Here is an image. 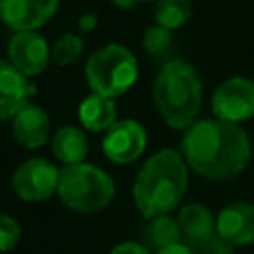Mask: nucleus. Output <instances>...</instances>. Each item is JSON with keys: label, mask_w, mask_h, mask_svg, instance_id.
<instances>
[{"label": "nucleus", "mask_w": 254, "mask_h": 254, "mask_svg": "<svg viewBox=\"0 0 254 254\" xmlns=\"http://www.w3.org/2000/svg\"><path fill=\"white\" fill-rule=\"evenodd\" d=\"M183 157L200 177L226 181L236 177L250 161V137L236 123L204 119L192 123L183 137Z\"/></svg>", "instance_id": "1"}, {"label": "nucleus", "mask_w": 254, "mask_h": 254, "mask_svg": "<svg viewBox=\"0 0 254 254\" xmlns=\"http://www.w3.org/2000/svg\"><path fill=\"white\" fill-rule=\"evenodd\" d=\"M189 183L187 161L173 149H163L145 161L135 185V204L145 218L169 214L185 196Z\"/></svg>", "instance_id": "2"}, {"label": "nucleus", "mask_w": 254, "mask_h": 254, "mask_svg": "<svg viewBox=\"0 0 254 254\" xmlns=\"http://www.w3.org/2000/svg\"><path fill=\"white\" fill-rule=\"evenodd\" d=\"M153 97L167 125L173 129H189L202 103L198 71L185 60H169L155 77Z\"/></svg>", "instance_id": "3"}, {"label": "nucleus", "mask_w": 254, "mask_h": 254, "mask_svg": "<svg viewBox=\"0 0 254 254\" xmlns=\"http://www.w3.org/2000/svg\"><path fill=\"white\" fill-rule=\"evenodd\" d=\"M58 194L67 208L87 214L105 208L113 200L115 185L99 167L77 163L60 171Z\"/></svg>", "instance_id": "4"}, {"label": "nucleus", "mask_w": 254, "mask_h": 254, "mask_svg": "<svg viewBox=\"0 0 254 254\" xmlns=\"http://www.w3.org/2000/svg\"><path fill=\"white\" fill-rule=\"evenodd\" d=\"M137 60L119 44H109L97 50L85 65V77L93 93L105 97H117L129 91L137 81Z\"/></svg>", "instance_id": "5"}, {"label": "nucleus", "mask_w": 254, "mask_h": 254, "mask_svg": "<svg viewBox=\"0 0 254 254\" xmlns=\"http://www.w3.org/2000/svg\"><path fill=\"white\" fill-rule=\"evenodd\" d=\"M60 171L46 159H30L22 163L14 177L12 187L16 194L26 202H40L58 192Z\"/></svg>", "instance_id": "6"}, {"label": "nucleus", "mask_w": 254, "mask_h": 254, "mask_svg": "<svg viewBox=\"0 0 254 254\" xmlns=\"http://www.w3.org/2000/svg\"><path fill=\"white\" fill-rule=\"evenodd\" d=\"M212 109L218 119L238 123L254 115V81L246 77H230L212 93Z\"/></svg>", "instance_id": "7"}, {"label": "nucleus", "mask_w": 254, "mask_h": 254, "mask_svg": "<svg viewBox=\"0 0 254 254\" xmlns=\"http://www.w3.org/2000/svg\"><path fill=\"white\" fill-rule=\"evenodd\" d=\"M147 145L145 129L133 119L115 121L103 135L101 149L105 157L113 163L127 165L141 157Z\"/></svg>", "instance_id": "8"}, {"label": "nucleus", "mask_w": 254, "mask_h": 254, "mask_svg": "<svg viewBox=\"0 0 254 254\" xmlns=\"http://www.w3.org/2000/svg\"><path fill=\"white\" fill-rule=\"evenodd\" d=\"M60 0H0V20L16 32H32L48 24Z\"/></svg>", "instance_id": "9"}, {"label": "nucleus", "mask_w": 254, "mask_h": 254, "mask_svg": "<svg viewBox=\"0 0 254 254\" xmlns=\"http://www.w3.org/2000/svg\"><path fill=\"white\" fill-rule=\"evenodd\" d=\"M50 48L44 36L36 30L32 32H16L8 44V58L10 64L22 71L26 77L38 75L48 67L50 62Z\"/></svg>", "instance_id": "10"}, {"label": "nucleus", "mask_w": 254, "mask_h": 254, "mask_svg": "<svg viewBox=\"0 0 254 254\" xmlns=\"http://www.w3.org/2000/svg\"><path fill=\"white\" fill-rule=\"evenodd\" d=\"M216 232L230 246L254 242V204L232 202L216 216Z\"/></svg>", "instance_id": "11"}, {"label": "nucleus", "mask_w": 254, "mask_h": 254, "mask_svg": "<svg viewBox=\"0 0 254 254\" xmlns=\"http://www.w3.org/2000/svg\"><path fill=\"white\" fill-rule=\"evenodd\" d=\"M36 87L10 62L0 60V119L14 117L34 95Z\"/></svg>", "instance_id": "12"}, {"label": "nucleus", "mask_w": 254, "mask_h": 254, "mask_svg": "<svg viewBox=\"0 0 254 254\" xmlns=\"http://www.w3.org/2000/svg\"><path fill=\"white\" fill-rule=\"evenodd\" d=\"M12 133L20 145L28 149H38L50 137V119L42 107L26 103L12 117Z\"/></svg>", "instance_id": "13"}, {"label": "nucleus", "mask_w": 254, "mask_h": 254, "mask_svg": "<svg viewBox=\"0 0 254 254\" xmlns=\"http://www.w3.org/2000/svg\"><path fill=\"white\" fill-rule=\"evenodd\" d=\"M79 121L87 131H107L115 123V101L113 97L91 93L79 103Z\"/></svg>", "instance_id": "14"}, {"label": "nucleus", "mask_w": 254, "mask_h": 254, "mask_svg": "<svg viewBox=\"0 0 254 254\" xmlns=\"http://www.w3.org/2000/svg\"><path fill=\"white\" fill-rule=\"evenodd\" d=\"M52 151H54L56 159L62 161L65 167L83 163V159L89 151L87 137L79 127L64 125L56 131V135L52 139Z\"/></svg>", "instance_id": "15"}, {"label": "nucleus", "mask_w": 254, "mask_h": 254, "mask_svg": "<svg viewBox=\"0 0 254 254\" xmlns=\"http://www.w3.org/2000/svg\"><path fill=\"white\" fill-rule=\"evenodd\" d=\"M149 220L151 222L145 228V240L149 246L161 250L165 246L183 242V232H181L179 220L171 218L169 214H161V216H155Z\"/></svg>", "instance_id": "16"}, {"label": "nucleus", "mask_w": 254, "mask_h": 254, "mask_svg": "<svg viewBox=\"0 0 254 254\" xmlns=\"http://www.w3.org/2000/svg\"><path fill=\"white\" fill-rule=\"evenodd\" d=\"M190 12H192L190 0H157L155 22L173 32L189 22Z\"/></svg>", "instance_id": "17"}, {"label": "nucleus", "mask_w": 254, "mask_h": 254, "mask_svg": "<svg viewBox=\"0 0 254 254\" xmlns=\"http://www.w3.org/2000/svg\"><path fill=\"white\" fill-rule=\"evenodd\" d=\"M83 52V42L77 34H64L54 50H52V60L58 64V65H69L73 62H77V58L81 56Z\"/></svg>", "instance_id": "18"}, {"label": "nucleus", "mask_w": 254, "mask_h": 254, "mask_svg": "<svg viewBox=\"0 0 254 254\" xmlns=\"http://www.w3.org/2000/svg\"><path fill=\"white\" fill-rule=\"evenodd\" d=\"M173 46V34L171 30L155 24V26H149L143 34V48L149 56H165Z\"/></svg>", "instance_id": "19"}, {"label": "nucleus", "mask_w": 254, "mask_h": 254, "mask_svg": "<svg viewBox=\"0 0 254 254\" xmlns=\"http://www.w3.org/2000/svg\"><path fill=\"white\" fill-rule=\"evenodd\" d=\"M20 234H22L20 224H18L12 216L0 214V252L12 250V248L18 244Z\"/></svg>", "instance_id": "20"}, {"label": "nucleus", "mask_w": 254, "mask_h": 254, "mask_svg": "<svg viewBox=\"0 0 254 254\" xmlns=\"http://www.w3.org/2000/svg\"><path fill=\"white\" fill-rule=\"evenodd\" d=\"M111 254H149V250L137 242H123V244H117L111 250Z\"/></svg>", "instance_id": "21"}, {"label": "nucleus", "mask_w": 254, "mask_h": 254, "mask_svg": "<svg viewBox=\"0 0 254 254\" xmlns=\"http://www.w3.org/2000/svg\"><path fill=\"white\" fill-rule=\"evenodd\" d=\"M157 254H194L185 242H179V244H171V246H165L161 250H157Z\"/></svg>", "instance_id": "22"}, {"label": "nucleus", "mask_w": 254, "mask_h": 254, "mask_svg": "<svg viewBox=\"0 0 254 254\" xmlns=\"http://www.w3.org/2000/svg\"><path fill=\"white\" fill-rule=\"evenodd\" d=\"M95 24H97L95 14H83L79 18V30H83V32H91L95 28Z\"/></svg>", "instance_id": "23"}, {"label": "nucleus", "mask_w": 254, "mask_h": 254, "mask_svg": "<svg viewBox=\"0 0 254 254\" xmlns=\"http://www.w3.org/2000/svg\"><path fill=\"white\" fill-rule=\"evenodd\" d=\"M113 4H115L117 8H123V10H129L131 6H135V4H137V0H113Z\"/></svg>", "instance_id": "24"}, {"label": "nucleus", "mask_w": 254, "mask_h": 254, "mask_svg": "<svg viewBox=\"0 0 254 254\" xmlns=\"http://www.w3.org/2000/svg\"><path fill=\"white\" fill-rule=\"evenodd\" d=\"M137 2H151V0H137Z\"/></svg>", "instance_id": "25"}]
</instances>
